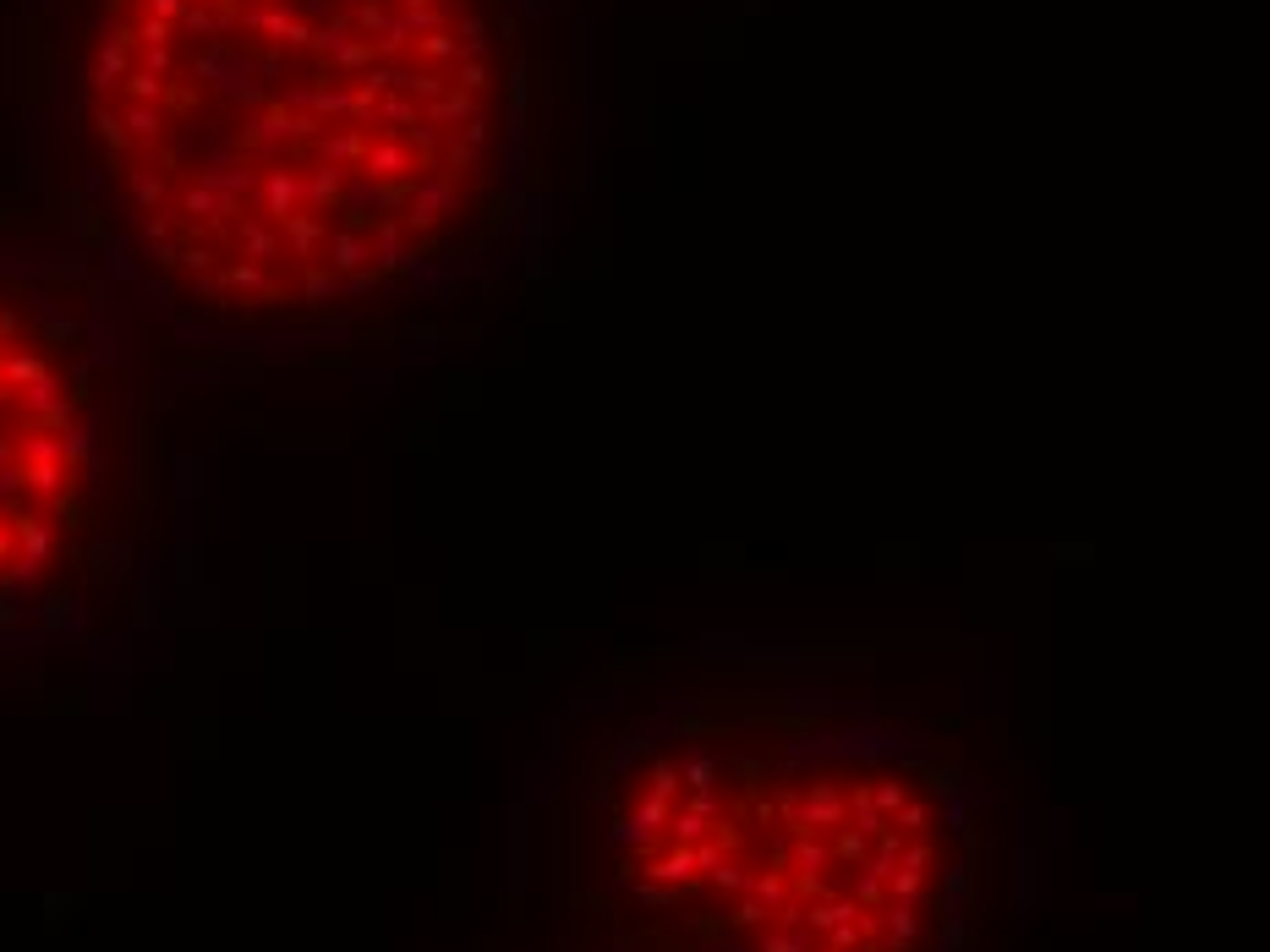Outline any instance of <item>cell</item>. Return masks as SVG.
Instances as JSON below:
<instances>
[{"label":"cell","instance_id":"cell-1","mask_svg":"<svg viewBox=\"0 0 1270 952\" xmlns=\"http://www.w3.org/2000/svg\"><path fill=\"white\" fill-rule=\"evenodd\" d=\"M499 0H99L83 127L142 258L241 323L444 263L504 187Z\"/></svg>","mask_w":1270,"mask_h":952},{"label":"cell","instance_id":"cell-2","mask_svg":"<svg viewBox=\"0 0 1270 952\" xmlns=\"http://www.w3.org/2000/svg\"><path fill=\"white\" fill-rule=\"evenodd\" d=\"M94 509V400L71 345L0 291V597L71 564Z\"/></svg>","mask_w":1270,"mask_h":952}]
</instances>
